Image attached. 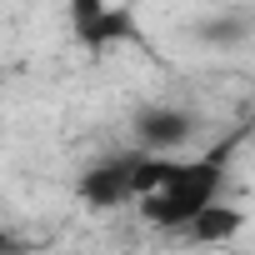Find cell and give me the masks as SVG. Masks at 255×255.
<instances>
[{
  "mask_svg": "<svg viewBox=\"0 0 255 255\" xmlns=\"http://www.w3.org/2000/svg\"><path fill=\"white\" fill-rule=\"evenodd\" d=\"M245 130L220 135L205 155L175 160L170 150H140L135 155V205L155 230H185L210 200H220V185L230 175V160L240 150Z\"/></svg>",
  "mask_w": 255,
  "mask_h": 255,
  "instance_id": "6da1fadb",
  "label": "cell"
},
{
  "mask_svg": "<svg viewBox=\"0 0 255 255\" xmlns=\"http://www.w3.org/2000/svg\"><path fill=\"white\" fill-rule=\"evenodd\" d=\"M65 25L85 55H105L125 40H135V10L115 5V0H65Z\"/></svg>",
  "mask_w": 255,
  "mask_h": 255,
  "instance_id": "7a4b0ae2",
  "label": "cell"
},
{
  "mask_svg": "<svg viewBox=\"0 0 255 255\" xmlns=\"http://www.w3.org/2000/svg\"><path fill=\"white\" fill-rule=\"evenodd\" d=\"M140 155V150H135ZM135 155H110V160H95L80 180H75V195L90 205V210H120L135 200Z\"/></svg>",
  "mask_w": 255,
  "mask_h": 255,
  "instance_id": "3957f363",
  "label": "cell"
},
{
  "mask_svg": "<svg viewBox=\"0 0 255 255\" xmlns=\"http://www.w3.org/2000/svg\"><path fill=\"white\" fill-rule=\"evenodd\" d=\"M195 135V115H185L180 105H150L135 115V140L140 150H175L180 140Z\"/></svg>",
  "mask_w": 255,
  "mask_h": 255,
  "instance_id": "277c9868",
  "label": "cell"
},
{
  "mask_svg": "<svg viewBox=\"0 0 255 255\" xmlns=\"http://www.w3.org/2000/svg\"><path fill=\"white\" fill-rule=\"evenodd\" d=\"M240 225H245V215H240L235 205L210 200V205H205V210H200V215H195V220H190L180 235H185V240H195V245H215V240H230Z\"/></svg>",
  "mask_w": 255,
  "mask_h": 255,
  "instance_id": "5b68a950",
  "label": "cell"
},
{
  "mask_svg": "<svg viewBox=\"0 0 255 255\" xmlns=\"http://www.w3.org/2000/svg\"><path fill=\"white\" fill-rule=\"evenodd\" d=\"M195 35H200L205 45H240V40H250V35H255V20H250L245 10H225V15L200 20V25H195Z\"/></svg>",
  "mask_w": 255,
  "mask_h": 255,
  "instance_id": "8992f818",
  "label": "cell"
},
{
  "mask_svg": "<svg viewBox=\"0 0 255 255\" xmlns=\"http://www.w3.org/2000/svg\"><path fill=\"white\" fill-rule=\"evenodd\" d=\"M0 250H15V235H10L5 225H0Z\"/></svg>",
  "mask_w": 255,
  "mask_h": 255,
  "instance_id": "52a82bcc",
  "label": "cell"
}]
</instances>
